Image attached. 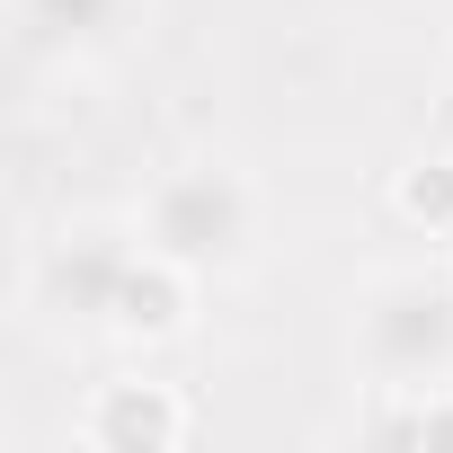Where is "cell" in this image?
<instances>
[{"instance_id": "cell-9", "label": "cell", "mask_w": 453, "mask_h": 453, "mask_svg": "<svg viewBox=\"0 0 453 453\" xmlns=\"http://www.w3.org/2000/svg\"><path fill=\"white\" fill-rule=\"evenodd\" d=\"M444 276H453V258H444Z\"/></svg>"}, {"instance_id": "cell-5", "label": "cell", "mask_w": 453, "mask_h": 453, "mask_svg": "<svg viewBox=\"0 0 453 453\" xmlns=\"http://www.w3.org/2000/svg\"><path fill=\"white\" fill-rule=\"evenodd\" d=\"M19 10V45L27 54H54V63H89L107 45H125L142 0H10Z\"/></svg>"}, {"instance_id": "cell-1", "label": "cell", "mask_w": 453, "mask_h": 453, "mask_svg": "<svg viewBox=\"0 0 453 453\" xmlns=\"http://www.w3.org/2000/svg\"><path fill=\"white\" fill-rule=\"evenodd\" d=\"M134 232H142V250L178 258L187 276H232L258 250V187L222 160H187L142 196Z\"/></svg>"}, {"instance_id": "cell-3", "label": "cell", "mask_w": 453, "mask_h": 453, "mask_svg": "<svg viewBox=\"0 0 453 453\" xmlns=\"http://www.w3.org/2000/svg\"><path fill=\"white\" fill-rule=\"evenodd\" d=\"M134 267H142V232H125V222H63V232L36 250L27 294H36L63 329H107Z\"/></svg>"}, {"instance_id": "cell-4", "label": "cell", "mask_w": 453, "mask_h": 453, "mask_svg": "<svg viewBox=\"0 0 453 453\" xmlns=\"http://www.w3.org/2000/svg\"><path fill=\"white\" fill-rule=\"evenodd\" d=\"M187 426H196V409L169 382H98V400L81 409L89 453H178Z\"/></svg>"}, {"instance_id": "cell-8", "label": "cell", "mask_w": 453, "mask_h": 453, "mask_svg": "<svg viewBox=\"0 0 453 453\" xmlns=\"http://www.w3.org/2000/svg\"><path fill=\"white\" fill-rule=\"evenodd\" d=\"M391 204H400V222H418L426 241H453V160H409Z\"/></svg>"}, {"instance_id": "cell-7", "label": "cell", "mask_w": 453, "mask_h": 453, "mask_svg": "<svg viewBox=\"0 0 453 453\" xmlns=\"http://www.w3.org/2000/svg\"><path fill=\"white\" fill-rule=\"evenodd\" d=\"M373 444H426L453 453V373L444 382H382V409L365 418Z\"/></svg>"}, {"instance_id": "cell-2", "label": "cell", "mask_w": 453, "mask_h": 453, "mask_svg": "<svg viewBox=\"0 0 453 453\" xmlns=\"http://www.w3.org/2000/svg\"><path fill=\"white\" fill-rule=\"evenodd\" d=\"M356 365L382 382H444L453 373V276L391 267L356 294Z\"/></svg>"}, {"instance_id": "cell-6", "label": "cell", "mask_w": 453, "mask_h": 453, "mask_svg": "<svg viewBox=\"0 0 453 453\" xmlns=\"http://www.w3.org/2000/svg\"><path fill=\"white\" fill-rule=\"evenodd\" d=\"M196 285H204V276H187L178 258L142 250V267L125 276V303H116L107 338H125V347H169V338H187V320H196Z\"/></svg>"}]
</instances>
